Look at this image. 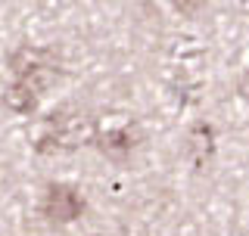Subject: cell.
I'll return each instance as SVG.
<instances>
[{
    "mask_svg": "<svg viewBox=\"0 0 249 236\" xmlns=\"http://www.w3.org/2000/svg\"><path fill=\"white\" fill-rule=\"evenodd\" d=\"M237 93H240V97H243L246 103H249V72L240 75V81H237Z\"/></svg>",
    "mask_w": 249,
    "mask_h": 236,
    "instance_id": "7",
    "label": "cell"
},
{
    "mask_svg": "<svg viewBox=\"0 0 249 236\" xmlns=\"http://www.w3.org/2000/svg\"><path fill=\"white\" fill-rule=\"evenodd\" d=\"M140 134L134 124H122V128H106V131H93V140L90 143L112 162H124L131 152H134Z\"/></svg>",
    "mask_w": 249,
    "mask_h": 236,
    "instance_id": "4",
    "label": "cell"
},
{
    "mask_svg": "<svg viewBox=\"0 0 249 236\" xmlns=\"http://www.w3.org/2000/svg\"><path fill=\"white\" fill-rule=\"evenodd\" d=\"M184 155L193 162V168L196 171H206L209 162H212L215 155V128L206 121L193 124L190 134H187V146H184Z\"/></svg>",
    "mask_w": 249,
    "mask_h": 236,
    "instance_id": "5",
    "label": "cell"
},
{
    "mask_svg": "<svg viewBox=\"0 0 249 236\" xmlns=\"http://www.w3.org/2000/svg\"><path fill=\"white\" fill-rule=\"evenodd\" d=\"M3 106L10 109V112H16V115H31L37 109V93L13 81L10 87L3 90Z\"/></svg>",
    "mask_w": 249,
    "mask_h": 236,
    "instance_id": "6",
    "label": "cell"
},
{
    "mask_svg": "<svg viewBox=\"0 0 249 236\" xmlns=\"http://www.w3.org/2000/svg\"><path fill=\"white\" fill-rule=\"evenodd\" d=\"M41 211L50 224H72L84 211V196L72 184H50L44 193Z\"/></svg>",
    "mask_w": 249,
    "mask_h": 236,
    "instance_id": "3",
    "label": "cell"
},
{
    "mask_svg": "<svg viewBox=\"0 0 249 236\" xmlns=\"http://www.w3.org/2000/svg\"><path fill=\"white\" fill-rule=\"evenodd\" d=\"M84 140H93L90 134V118L81 109H56L44 118V131L35 140L37 152H69Z\"/></svg>",
    "mask_w": 249,
    "mask_h": 236,
    "instance_id": "1",
    "label": "cell"
},
{
    "mask_svg": "<svg viewBox=\"0 0 249 236\" xmlns=\"http://www.w3.org/2000/svg\"><path fill=\"white\" fill-rule=\"evenodd\" d=\"M10 72L16 78V84H22V87L35 90L41 97L47 87H53L59 81V59L47 47L25 44V47L10 53Z\"/></svg>",
    "mask_w": 249,
    "mask_h": 236,
    "instance_id": "2",
    "label": "cell"
},
{
    "mask_svg": "<svg viewBox=\"0 0 249 236\" xmlns=\"http://www.w3.org/2000/svg\"><path fill=\"white\" fill-rule=\"evenodd\" d=\"M175 10L178 13H196V10H202V3H175Z\"/></svg>",
    "mask_w": 249,
    "mask_h": 236,
    "instance_id": "8",
    "label": "cell"
}]
</instances>
